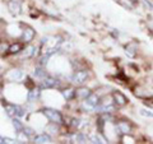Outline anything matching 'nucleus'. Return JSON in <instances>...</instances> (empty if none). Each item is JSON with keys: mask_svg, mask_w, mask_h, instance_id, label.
Here are the masks:
<instances>
[{"mask_svg": "<svg viewBox=\"0 0 153 144\" xmlns=\"http://www.w3.org/2000/svg\"><path fill=\"white\" fill-rule=\"evenodd\" d=\"M0 75H1V69H0Z\"/></svg>", "mask_w": 153, "mask_h": 144, "instance_id": "30", "label": "nucleus"}, {"mask_svg": "<svg viewBox=\"0 0 153 144\" xmlns=\"http://www.w3.org/2000/svg\"><path fill=\"white\" fill-rule=\"evenodd\" d=\"M5 142H4V138L3 137H0V144H4Z\"/></svg>", "mask_w": 153, "mask_h": 144, "instance_id": "28", "label": "nucleus"}, {"mask_svg": "<svg viewBox=\"0 0 153 144\" xmlns=\"http://www.w3.org/2000/svg\"><path fill=\"white\" fill-rule=\"evenodd\" d=\"M22 50H23L22 44H14L9 47V52H10V54H18V52L22 51Z\"/></svg>", "mask_w": 153, "mask_h": 144, "instance_id": "16", "label": "nucleus"}, {"mask_svg": "<svg viewBox=\"0 0 153 144\" xmlns=\"http://www.w3.org/2000/svg\"><path fill=\"white\" fill-rule=\"evenodd\" d=\"M35 75L36 76H38V78H41V79H44V78H46V71L42 69V68H36V70H35Z\"/></svg>", "mask_w": 153, "mask_h": 144, "instance_id": "20", "label": "nucleus"}, {"mask_svg": "<svg viewBox=\"0 0 153 144\" xmlns=\"http://www.w3.org/2000/svg\"><path fill=\"white\" fill-rule=\"evenodd\" d=\"M134 49H135L134 46H128V47H126V50H125L126 55H128V56H130V57H133L134 55H135V50H134Z\"/></svg>", "mask_w": 153, "mask_h": 144, "instance_id": "21", "label": "nucleus"}, {"mask_svg": "<svg viewBox=\"0 0 153 144\" xmlns=\"http://www.w3.org/2000/svg\"><path fill=\"white\" fill-rule=\"evenodd\" d=\"M33 37H35V31H33L32 28H30V27L25 28V31H23V41L31 42L33 40Z\"/></svg>", "mask_w": 153, "mask_h": 144, "instance_id": "11", "label": "nucleus"}, {"mask_svg": "<svg viewBox=\"0 0 153 144\" xmlns=\"http://www.w3.org/2000/svg\"><path fill=\"white\" fill-rule=\"evenodd\" d=\"M49 57H50L49 55H46V54H45L44 56L41 57V60H40V64H41V65H46V64H47V61H49Z\"/></svg>", "mask_w": 153, "mask_h": 144, "instance_id": "24", "label": "nucleus"}, {"mask_svg": "<svg viewBox=\"0 0 153 144\" xmlns=\"http://www.w3.org/2000/svg\"><path fill=\"white\" fill-rule=\"evenodd\" d=\"M91 94H92V93H91V91H89L88 88L82 87V88H79V89L75 92V97L78 98V99H83V101H84L85 98H88Z\"/></svg>", "mask_w": 153, "mask_h": 144, "instance_id": "7", "label": "nucleus"}, {"mask_svg": "<svg viewBox=\"0 0 153 144\" xmlns=\"http://www.w3.org/2000/svg\"><path fill=\"white\" fill-rule=\"evenodd\" d=\"M87 79H88V73L85 70L75 71L74 75L71 76V80H73L75 84H83L87 82Z\"/></svg>", "mask_w": 153, "mask_h": 144, "instance_id": "3", "label": "nucleus"}, {"mask_svg": "<svg viewBox=\"0 0 153 144\" xmlns=\"http://www.w3.org/2000/svg\"><path fill=\"white\" fill-rule=\"evenodd\" d=\"M9 9L13 14H19L21 13V9H22V5H21V1L19 0H10L8 4Z\"/></svg>", "mask_w": 153, "mask_h": 144, "instance_id": "6", "label": "nucleus"}, {"mask_svg": "<svg viewBox=\"0 0 153 144\" xmlns=\"http://www.w3.org/2000/svg\"><path fill=\"white\" fill-rule=\"evenodd\" d=\"M23 133H25L26 135H33V134H35V130L31 128H25L23 129Z\"/></svg>", "mask_w": 153, "mask_h": 144, "instance_id": "25", "label": "nucleus"}, {"mask_svg": "<svg viewBox=\"0 0 153 144\" xmlns=\"http://www.w3.org/2000/svg\"><path fill=\"white\" fill-rule=\"evenodd\" d=\"M35 52H36V47L35 46H28L26 49V51L23 52V57H25V59H30V57L35 56Z\"/></svg>", "mask_w": 153, "mask_h": 144, "instance_id": "13", "label": "nucleus"}, {"mask_svg": "<svg viewBox=\"0 0 153 144\" xmlns=\"http://www.w3.org/2000/svg\"><path fill=\"white\" fill-rule=\"evenodd\" d=\"M57 85H59V82L52 76H46V78L42 79V88H54Z\"/></svg>", "mask_w": 153, "mask_h": 144, "instance_id": "4", "label": "nucleus"}, {"mask_svg": "<svg viewBox=\"0 0 153 144\" xmlns=\"http://www.w3.org/2000/svg\"><path fill=\"white\" fill-rule=\"evenodd\" d=\"M140 115H143V116H146V117H153V112H151L149 110H146V108H142L140 110Z\"/></svg>", "mask_w": 153, "mask_h": 144, "instance_id": "23", "label": "nucleus"}, {"mask_svg": "<svg viewBox=\"0 0 153 144\" xmlns=\"http://www.w3.org/2000/svg\"><path fill=\"white\" fill-rule=\"evenodd\" d=\"M63 96H64V98L66 101H70V99H73L75 97V91H73V89H65V91H63Z\"/></svg>", "mask_w": 153, "mask_h": 144, "instance_id": "15", "label": "nucleus"}, {"mask_svg": "<svg viewBox=\"0 0 153 144\" xmlns=\"http://www.w3.org/2000/svg\"><path fill=\"white\" fill-rule=\"evenodd\" d=\"M85 140H87V137L83 133H76L74 135V142L76 143H85Z\"/></svg>", "mask_w": 153, "mask_h": 144, "instance_id": "18", "label": "nucleus"}, {"mask_svg": "<svg viewBox=\"0 0 153 144\" xmlns=\"http://www.w3.org/2000/svg\"><path fill=\"white\" fill-rule=\"evenodd\" d=\"M13 126L16 128V131H18V133H22L23 129H25V125L22 124V121L19 119H16V117L13 119Z\"/></svg>", "mask_w": 153, "mask_h": 144, "instance_id": "14", "label": "nucleus"}, {"mask_svg": "<svg viewBox=\"0 0 153 144\" xmlns=\"http://www.w3.org/2000/svg\"><path fill=\"white\" fill-rule=\"evenodd\" d=\"M5 111L9 116H16V105H5Z\"/></svg>", "mask_w": 153, "mask_h": 144, "instance_id": "19", "label": "nucleus"}, {"mask_svg": "<svg viewBox=\"0 0 153 144\" xmlns=\"http://www.w3.org/2000/svg\"><path fill=\"white\" fill-rule=\"evenodd\" d=\"M116 128L119 129V131H120L121 134H130V133H131V126L129 125L126 121H120V122H117Z\"/></svg>", "mask_w": 153, "mask_h": 144, "instance_id": "9", "label": "nucleus"}, {"mask_svg": "<svg viewBox=\"0 0 153 144\" xmlns=\"http://www.w3.org/2000/svg\"><path fill=\"white\" fill-rule=\"evenodd\" d=\"M88 139H89V142H91V143H98V144L106 143V142H105L101 137L97 135V134H94V135H89V137H88Z\"/></svg>", "mask_w": 153, "mask_h": 144, "instance_id": "17", "label": "nucleus"}, {"mask_svg": "<svg viewBox=\"0 0 153 144\" xmlns=\"http://www.w3.org/2000/svg\"><path fill=\"white\" fill-rule=\"evenodd\" d=\"M42 112H44V115L50 120L51 122H54V124H61V122H63V116H61V114L57 111V110L44 108V110H42Z\"/></svg>", "mask_w": 153, "mask_h": 144, "instance_id": "1", "label": "nucleus"}, {"mask_svg": "<svg viewBox=\"0 0 153 144\" xmlns=\"http://www.w3.org/2000/svg\"><path fill=\"white\" fill-rule=\"evenodd\" d=\"M98 105H100V98H98V96L91 94L88 98L84 99L83 108L87 110V111H93V110H96V107H97Z\"/></svg>", "mask_w": 153, "mask_h": 144, "instance_id": "2", "label": "nucleus"}, {"mask_svg": "<svg viewBox=\"0 0 153 144\" xmlns=\"http://www.w3.org/2000/svg\"><path fill=\"white\" fill-rule=\"evenodd\" d=\"M114 101L117 106H124V105H126V102H128L125 96H124L121 92H117V91L114 92Z\"/></svg>", "mask_w": 153, "mask_h": 144, "instance_id": "5", "label": "nucleus"}, {"mask_svg": "<svg viewBox=\"0 0 153 144\" xmlns=\"http://www.w3.org/2000/svg\"><path fill=\"white\" fill-rule=\"evenodd\" d=\"M47 130H51V131H50L51 134H56V133H57V128L50 125V126H47Z\"/></svg>", "mask_w": 153, "mask_h": 144, "instance_id": "26", "label": "nucleus"}, {"mask_svg": "<svg viewBox=\"0 0 153 144\" xmlns=\"http://www.w3.org/2000/svg\"><path fill=\"white\" fill-rule=\"evenodd\" d=\"M23 76H25V74H23L22 70H18V69H13L9 71L8 74V78L10 80H21L23 79Z\"/></svg>", "mask_w": 153, "mask_h": 144, "instance_id": "8", "label": "nucleus"}, {"mask_svg": "<svg viewBox=\"0 0 153 144\" xmlns=\"http://www.w3.org/2000/svg\"><path fill=\"white\" fill-rule=\"evenodd\" d=\"M40 89L38 88H33L31 89L30 92H28V101H31V102H33V101H36L38 97H40Z\"/></svg>", "mask_w": 153, "mask_h": 144, "instance_id": "12", "label": "nucleus"}, {"mask_svg": "<svg viewBox=\"0 0 153 144\" xmlns=\"http://www.w3.org/2000/svg\"><path fill=\"white\" fill-rule=\"evenodd\" d=\"M4 142L5 143H16L14 139H10V138H4Z\"/></svg>", "mask_w": 153, "mask_h": 144, "instance_id": "27", "label": "nucleus"}, {"mask_svg": "<svg viewBox=\"0 0 153 144\" xmlns=\"http://www.w3.org/2000/svg\"><path fill=\"white\" fill-rule=\"evenodd\" d=\"M16 116L17 117L25 116V110H23L21 106H16Z\"/></svg>", "mask_w": 153, "mask_h": 144, "instance_id": "22", "label": "nucleus"}, {"mask_svg": "<svg viewBox=\"0 0 153 144\" xmlns=\"http://www.w3.org/2000/svg\"><path fill=\"white\" fill-rule=\"evenodd\" d=\"M33 142L38 143V144H45V143H50L51 142V137L49 134H40V135H35Z\"/></svg>", "mask_w": 153, "mask_h": 144, "instance_id": "10", "label": "nucleus"}, {"mask_svg": "<svg viewBox=\"0 0 153 144\" xmlns=\"http://www.w3.org/2000/svg\"><path fill=\"white\" fill-rule=\"evenodd\" d=\"M129 1H131V3H138L139 0H129Z\"/></svg>", "mask_w": 153, "mask_h": 144, "instance_id": "29", "label": "nucleus"}]
</instances>
